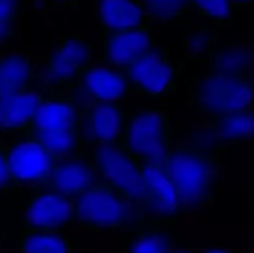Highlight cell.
I'll use <instances>...</instances> for the list:
<instances>
[{"label":"cell","instance_id":"6da1fadb","mask_svg":"<svg viewBox=\"0 0 254 253\" xmlns=\"http://www.w3.org/2000/svg\"><path fill=\"white\" fill-rule=\"evenodd\" d=\"M76 220L88 233L127 232L145 221L140 206L112 184L99 183L73 196Z\"/></svg>","mask_w":254,"mask_h":253},{"label":"cell","instance_id":"7a4b0ae2","mask_svg":"<svg viewBox=\"0 0 254 253\" xmlns=\"http://www.w3.org/2000/svg\"><path fill=\"white\" fill-rule=\"evenodd\" d=\"M215 154L174 143L161 169L175 188L183 210H205L215 201Z\"/></svg>","mask_w":254,"mask_h":253},{"label":"cell","instance_id":"3957f363","mask_svg":"<svg viewBox=\"0 0 254 253\" xmlns=\"http://www.w3.org/2000/svg\"><path fill=\"white\" fill-rule=\"evenodd\" d=\"M186 107L200 112L207 118L254 109L252 74L201 71L189 83Z\"/></svg>","mask_w":254,"mask_h":253},{"label":"cell","instance_id":"277c9868","mask_svg":"<svg viewBox=\"0 0 254 253\" xmlns=\"http://www.w3.org/2000/svg\"><path fill=\"white\" fill-rule=\"evenodd\" d=\"M118 145L139 165H160L174 145L169 114L156 106H138L129 111Z\"/></svg>","mask_w":254,"mask_h":253},{"label":"cell","instance_id":"5b68a950","mask_svg":"<svg viewBox=\"0 0 254 253\" xmlns=\"http://www.w3.org/2000/svg\"><path fill=\"white\" fill-rule=\"evenodd\" d=\"M92 45L79 34H64L45 59L41 92L69 99L81 74L92 66Z\"/></svg>","mask_w":254,"mask_h":253},{"label":"cell","instance_id":"8992f818","mask_svg":"<svg viewBox=\"0 0 254 253\" xmlns=\"http://www.w3.org/2000/svg\"><path fill=\"white\" fill-rule=\"evenodd\" d=\"M183 61L176 62L169 49H153L122 68L129 86V96L165 101L179 88Z\"/></svg>","mask_w":254,"mask_h":253},{"label":"cell","instance_id":"52a82bcc","mask_svg":"<svg viewBox=\"0 0 254 253\" xmlns=\"http://www.w3.org/2000/svg\"><path fill=\"white\" fill-rule=\"evenodd\" d=\"M83 150L96 164L103 180L124 191L144 212L145 184L138 161L118 144H89Z\"/></svg>","mask_w":254,"mask_h":253},{"label":"cell","instance_id":"ba28073f","mask_svg":"<svg viewBox=\"0 0 254 253\" xmlns=\"http://www.w3.org/2000/svg\"><path fill=\"white\" fill-rule=\"evenodd\" d=\"M14 134L12 140L5 144L12 178L19 186L44 189L57 159L26 129Z\"/></svg>","mask_w":254,"mask_h":253},{"label":"cell","instance_id":"9c48e42d","mask_svg":"<svg viewBox=\"0 0 254 253\" xmlns=\"http://www.w3.org/2000/svg\"><path fill=\"white\" fill-rule=\"evenodd\" d=\"M24 230L61 232L74 222V202L71 196L50 189H40L21 211Z\"/></svg>","mask_w":254,"mask_h":253},{"label":"cell","instance_id":"30bf717a","mask_svg":"<svg viewBox=\"0 0 254 253\" xmlns=\"http://www.w3.org/2000/svg\"><path fill=\"white\" fill-rule=\"evenodd\" d=\"M81 106V138L89 144H119L127 113L117 101H86Z\"/></svg>","mask_w":254,"mask_h":253},{"label":"cell","instance_id":"8fae6325","mask_svg":"<svg viewBox=\"0 0 254 253\" xmlns=\"http://www.w3.org/2000/svg\"><path fill=\"white\" fill-rule=\"evenodd\" d=\"M155 46L156 37L151 25L101 35L99 61L106 66L122 69Z\"/></svg>","mask_w":254,"mask_h":253},{"label":"cell","instance_id":"7c38bea8","mask_svg":"<svg viewBox=\"0 0 254 253\" xmlns=\"http://www.w3.org/2000/svg\"><path fill=\"white\" fill-rule=\"evenodd\" d=\"M140 166L146 192L145 221L175 225L183 210L175 188L160 165L149 164Z\"/></svg>","mask_w":254,"mask_h":253},{"label":"cell","instance_id":"4fadbf2b","mask_svg":"<svg viewBox=\"0 0 254 253\" xmlns=\"http://www.w3.org/2000/svg\"><path fill=\"white\" fill-rule=\"evenodd\" d=\"M103 181L96 164L83 150L77 155L57 159L44 189L73 197Z\"/></svg>","mask_w":254,"mask_h":253},{"label":"cell","instance_id":"5bb4252c","mask_svg":"<svg viewBox=\"0 0 254 253\" xmlns=\"http://www.w3.org/2000/svg\"><path fill=\"white\" fill-rule=\"evenodd\" d=\"M126 96H129V86L123 72L106 64L93 63L81 74L69 99L77 102L78 97H83L81 102L83 103L86 101H117Z\"/></svg>","mask_w":254,"mask_h":253},{"label":"cell","instance_id":"9a60e30c","mask_svg":"<svg viewBox=\"0 0 254 253\" xmlns=\"http://www.w3.org/2000/svg\"><path fill=\"white\" fill-rule=\"evenodd\" d=\"M92 12L101 35L151 25L144 0H92Z\"/></svg>","mask_w":254,"mask_h":253},{"label":"cell","instance_id":"2e32d148","mask_svg":"<svg viewBox=\"0 0 254 253\" xmlns=\"http://www.w3.org/2000/svg\"><path fill=\"white\" fill-rule=\"evenodd\" d=\"M27 128L42 131L81 133V106L71 99L46 96Z\"/></svg>","mask_w":254,"mask_h":253},{"label":"cell","instance_id":"e0dca14e","mask_svg":"<svg viewBox=\"0 0 254 253\" xmlns=\"http://www.w3.org/2000/svg\"><path fill=\"white\" fill-rule=\"evenodd\" d=\"M174 225L144 221L130 231L123 232V253H171L178 232Z\"/></svg>","mask_w":254,"mask_h":253},{"label":"cell","instance_id":"ac0fdd59","mask_svg":"<svg viewBox=\"0 0 254 253\" xmlns=\"http://www.w3.org/2000/svg\"><path fill=\"white\" fill-rule=\"evenodd\" d=\"M201 126L212 131L220 150L251 143L254 141V109L210 117Z\"/></svg>","mask_w":254,"mask_h":253},{"label":"cell","instance_id":"d6986e66","mask_svg":"<svg viewBox=\"0 0 254 253\" xmlns=\"http://www.w3.org/2000/svg\"><path fill=\"white\" fill-rule=\"evenodd\" d=\"M45 98L46 94L32 89L14 96L0 97V131L14 134L27 129Z\"/></svg>","mask_w":254,"mask_h":253},{"label":"cell","instance_id":"ffe728a7","mask_svg":"<svg viewBox=\"0 0 254 253\" xmlns=\"http://www.w3.org/2000/svg\"><path fill=\"white\" fill-rule=\"evenodd\" d=\"M35 77V62L30 55L11 52L0 56V97L30 91Z\"/></svg>","mask_w":254,"mask_h":253},{"label":"cell","instance_id":"44dd1931","mask_svg":"<svg viewBox=\"0 0 254 253\" xmlns=\"http://www.w3.org/2000/svg\"><path fill=\"white\" fill-rule=\"evenodd\" d=\"M254 50L247 47H225L215 50L201 61V71L221 74H252Z\"/></svg>","mask_w":254,"mask_h":253},{"label":"cell","instance_id":"7402d4cb","mask_svg":"<svg viewBox=\"0 0 254 253\" xmlns=\"http://www.w3.org/2000/svg\"><path fill=\"white\" fill-rule=\"evenodd\" d=\"M78 245L61 232L24 230L19 240V252L74 253Z\"/></svg>","mask_w":254,"mask_h":253},{"label":"cell","instance_id":"603a6c76","mask_svg":"<svg viewBox=\"0 0 254 253\" xmlns=\"http://www.w3.org/2000/svg\"><path fill=\"white\" fill-rule=\"evenodd\" d=\"M145 11L151 25L165 27L183 25V16L192 11L191 0H144Z\"/></svg>","mask_w":254,"mask_h":253},{"label":"cell","instance_id":"cb8c5ba5","mask_svg":"<svg viewBox=\"0 0 254 253\" xmlns=\"http://www.w3.org/2000/svg\"><path fill=\"white\" fill-rule=\"evenodd\" d=\"M191 2L192 9L208 22V26L227 29L232 25V10L228 0H191Z\"/></svg>","mask_w":254,"mask_h":253},{"label":"cell","instance_id":"d4e9b609","mask_svg":"<svg viewBox=\"0 0 254 253\" xmlns=\"http://www.w3.org/2000/svg\"><path fill=\"white\" fill-rule=\"evenodd\" d=\"M217 29L212 26H203L200 31L190 32L185 36V61L191 60H200L203 61L211 54L215 45L217 44Z\"/></svg>","mask_w":254,"mask_h":253},{"label":"cell","instance_id":"484cf974","mask_svg":"<svg viewBox=\"0 0 254 253\" xmlns=\"http://www.w3.org/2000/svg\"><path fill=\"white\" fill-rule=\"evenodd\" d=\"M17 186L19 185L12 178L9 165H7L5 145L0 144V192H9L16 189Z\"/></svg>","mask_w":254,"mask_h":253},{"label":"cell","instance_id":"4316f807","mask_svg":"<svg viewBox=\"0 0 254 253\" xmlns=\"http://www.w3.org/2000/svg\"><path fill=\"white\" fill-rule=\"evenodd\" d=\"M83 0H42V10L51 12H71L81 9Z\"/></svg>","mask_w":254,"mask_h":253},{"label":"cell","instance_id":"83f0119b","mask_svg":"<svg viewBox=\"0 0 254 253\" xmlns=\"http://www.w3.org/2000/svg\"><path fill=\"white\" fill-rule=\"evenodd\" d=\"M20 0H0V22L12 24L19 16Z\"/></svg>","mask_w":254,"mask_h":253},{"label":"cell","instance_id":"f1b7e54d","mask_svg":"<svg viewBox=\"0 0 254 253\" xmlns=\"http://www.w3.org/2000/svg\"><path fill=\"white\" fill-rule=\"evenodd\" d=\"M171 253H197V247H191L180 236H178Z\"/></svg>","mask_w":254,"mask_h":253},{"label":"cell","instance_id":"f546056e","mask_svg":"<svg viewBox=\"0 0 254 253\" xmlns=\"http://www.w3.org/2000/svg\"><path fill=\"white\" fill-rule=\"evenodd\" d=\"M197 253H237L232 247H202L197 248Z\"/></svg>","mask_w":254,"mask_h":253},{"label":"cell","instance_id":"4dcf8cb0","mask_svg":"<svg viewBox=\"0 0 254 253\" xmlns=\"http://www.w3.org/2000/svg\"><path fill=\"white\" fill-rule=\"evenodd\" d=\"M230 2L231 10L236 11V10L241 9V7L250 6V5H254V0H228Z\"/></svg>","mask_w":254,"mask_h":253},{"label":"cell","instance_id":"1f68e13d","mask_svg":"<svg viewBox=\"0 0 254 253\" xmlns=\"http://www.w3.org/2000/svg\"><path fill=\"white\" fill-rule=\"evenodd\" d=\"M10 27H11V24H2V22H0V41L9 35Z\"/></svg>","mask_w":254,"mask_h":253},{"label":"cell","instance_id":"d6a6232c","mask_svg":"<svg viewBox=\"0 0 254 253\" xmlns=\"http://www.w3.org/2000/svg\"><path fill=\"white\" fill-rule=\"evenodd\" d=\"M252 79H253V82H254V72L252 73Z\"/></svg>","mask_w":254,"mask_h":253}]
</instances>
